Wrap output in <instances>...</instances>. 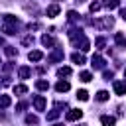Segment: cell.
<instances>
[{"mask_svg": "<svg viewBox=\"0 0 126 126\" xmlns=\"http://www.w3.org/2000/svg\"><path fill=\"white\" fill-rule=\"evenodd\" d=\"M91 65H93L94 69H102V67H104V59H102L100 55H93V59H91Z\"/></svg>", "mask_w": 126, "mask_h": 126, "instance_id": "5", "label": "cell"}, {"mask_svg": "<svg viewBox=\"0 0 126 126\" xmlns=\"http://www.w3.org/2000/svg\"><path fill=\"white\" fill-rule=\"evenodd\" d=\"M91 24H94L96 28H112V24H114V20L108 16V18H104L102 22H91Z\"/></svg>", "mask_w": 126, "mask_h": 126, "instance_id": "4", "label": "cell"}, {"mask_svg": "<svg viewBox=\"0 0 126 126\" xmlns=\"http://www.w3.org/2000/svg\"><path fill=\"white\" fill-rule=\"evenodd\" d=\"M26 122L35 126V124H37V116H33V114H28V116H26Z\"/></svg>", "mask_w": 126, "mask_h": 126, "instance_id": "24", "label": "cell"}, {"mask_svg": "<svg viewBox=\"0 0 126 126\" xmlns=\"http://www.w3.org/2000/svg\"><path fill=\"white\" fill-rule=\"evenodd\" d=\"M28 59H30V61H41V59H43V53H41V51H30V53H28Z\"/></svg>", "mask_w": 126, "mask_h": 126, "instance_id": "9", "label": "cell"}, {"mask_svg": "<svg viewBox=\"0 0 126 126\" xmlns=\"http://www.w3.org/2000/svg\"><path fill=\"white\" fill-rule=\"evenodd\" d=\"M53 126H63V124H53Z\"/></svg>", "mask_w": 126, "mask_h": 126, "instance_id": "36", "label": "cell"}, {"mask_svg": "<svg viewBox=\"0 0 126 126\" xmlns=\"http://www.w3.org/2000/svg\"><path fill=\"white\" fill-rule=\"evenodd\" d=\"M69 89H71V85L67 81H57V85H55V91L57 93H67Z\"/></svg>", "mask_w": 126, "mask_h": 126, "instance_id": "6", "label": "cell"}, {"mask_svg": "<svg viewBox=\"0 0 126 126\" xmlns=\"http://www.w3.org/2000/svg\"><path fill=\"white\" fill-rule=\"evenodd\" d=\"M79 79H81V81H83V83H89V81H91V79H93V75H91V73H89V71H83V73H81V75H79Z\"/></svg>", "mask_w": 126, "mask_h": 126, "instance_id": "20", "label": "cell"}, {"mask_svg": "<svg viewBox=\"0 0 126 126\" xmlns=\"http://www.w3.org/2000/svg\"><path fill=\"white\" fill-rule=\"evenodd\" d=\"M6 53H8L10 57H14V55H18V51H16L14 47H6Z\"/></svg>", "mask_w": 126, "mask_h": 126, "instance_id": "30", "label": "cell"}, {"mask_svg": "<svg viewBox=\"0 0 126 126\" xmlns=\"http://www.w3.org/2000/svg\"><path fill=\"white\" fill-rule=\"evenodd\" d=\"M14 93L16 94H24V93H28V87L26 85H16L14 87Z\"/></svg>", "mask_w": 126, "mask_h": 126, "instance_id": "21", "label": "cell"}, {"mask_svg": "<svg viewBox=\"0 0 126 126\" xmlns=\"http://www.w3.org/2000/svg\"><path fill=\"white\" fill-rule=\"evenodd\" d=\"M35 87H37L39 91H47V89H49V83H47V81H43V79H39V81L35 83Z\"/></svg>", "mask_w": 126, "mask_h": 126, "instance_id": "18", "label": "cell"}, {"mask_svg": "<svg viewBox=\"0 0 126 126\" xmlns=\"http://www.w3.org/2000/svg\"><path fill=\"white\" fill-rule=\"evenodd\" d=\"M102 75H104V79H106V81H110V79H112V71H104Z\"/></svg>", "mask_w": 126, "mask_h": 126, "instance_id": "31", "label": "cell"}, {"mask_svg": "<svg viewBox=\"0 0 126 126\" xmlns=\"http://www.w3.org/2000/svg\"><path fill=\"white\" fill-rule=\"evenodd\" d=\"M2 43H4V39H2V37H0V45H2Z\"/></svg>", "mask_w": 126, "mask_h": 126, "instance_id": "35", "label": "cell"}, {"mask_svg": "<svg viewBox=\"0 0 126 126\" xmlns=\"http://www.w3.org/2000/svg\"><path fill=\"white\" fill-rule=\"evenodd\" d=\"M118 4H120V0H104L102 2V6H106V8H118Z\"/></svg>", "mask_w": 126, "mask_h": 126, "instance_id": "17", "label": "cell"}, {"mask_svg": "<svg viewBox=\"0 0 126 126\" xmlns=\"http://www.w3.org/2000/svg\"><path fill=\"white\" fill-rule=\"evenodd\" d=\"M94 98L100 100V102H104V100H108V93H106V91H98V93L94 94Z\"/></svg>", "mask_w": 126, "mask_h": 126, "instance_id": "16", "label": "cell"}, {"mask_svg": "<svg viewBox=\"0 0 126 126\" xmlns=\"http://www.w3.org/2000/svg\"><path fill=\"white\" fill-rule=\"evenodd\" d=\"M77 2H83V0H77Z\"/></svg>", "mask_w": 126, "mask_h": 126, "instance_id": "38", "label": "cell"}, {"mask_svg": "<svg viewBox=\"0 0 126 126\" xmlns=\"http://www.w3.org/2000/svg\"><path fill=\"white\" fill-rule=\"evenodd\" d=\"M59 10H61V8H59L57 4H51V6L47 8V16H49V18H55V16L59 14Z\"/></svg>", "mask_w": 126, "mask_h": 126, "instance_id": "12", "label": "cell"}, {"mask_svg": "<svg viewBox=\"0 0 126 126\" xmlns=\"http://www.w3.org/2000/svg\"><path fill=\"white\" fill-rule=\"evenodd\" d=\"M116 43H118V45H126V37H124L122 33H116Z\"/></svg>", "mask_w": 126, "mask_h": 126, "instance_id": "27", "label": "cell"}, {"mask_svg": "<svg viewBox=\"0 0 126 126\" xmlns=\"http://www.w3.org/2000/svg\"><path fill=\"white\" fill-rule=\"evenodd\" d=\"M77 98H81V100H89V93H87L85 89H81V91H77Z\"/></svg>", "mask_w": 126, "mask_h": 126, "instance_id": "22", "label": "cell"}, {"mask_svg": "<svg viewBox=\"0 0 126 126\" xmlns=\"http://www.w3.org/2000/svg\"><path fill=\"white\" fill-rule=\"evenodd\" d=\"M104 43H106V39H104V37H96V39H94L96 49H102V47H104Z\"/></svg>", "mask_w": 126, "mask_h": 126, "instance_id": "23", "label": "cell"}, {"mask_svg": "<svg viewBox=\"0 0 126 126\" xmlns=\"http://www.w3.org/2000/svg\"><path fill=\"white\" fill-rule=\"evenodd\" d=\"M28 28H30V30H37V28H39V24H28Z\"/></svg>", "mask_w": 126, "mask_h": 126, "instance_id": "32", "label": "cell"}, {"mask_svg": "<svg viewBox=\"0 0 126 126\" xmlns=\"http://www.w3.org/2000/svg\"><path fill=\"white\" fill-rule=\"evenodd\" d=\"M112 89H114L116 94H126V83H122V81H114Z\"/></svg>", "mask_w": 126, "mask_h": 126, "instance_id": "2", "label": "cell"}, {"mask_svg": "<svg viewBox=\"0 0 126 126\" xmlns=\"http://www.w3.org/2000/svg\"><path fill=\"white\" fill-rule=\"evenodd\" d=\"M83 116V110H79V108H73V110H69L67 114H65V118L69 120V122H73V120H79Z\"/></svg>", "mask_w": 126, "mask_h": 126, "instance_id": "1", "label": "cell"}, {"mask_svg": "<svg viewBox=\"0 0 126 126\" xmlns=\"http://www.w3.org/2000/svg\"><path fill=\"white\" fill-rule=\"evenodd\" d=\"M71 61L77 63V65H83V63H85V55H83V53H73V55H71Z\"/></svg>", "mask_w": 126, "mask_h": 126, "instance_id": "14", "label": "cell"}, {"mask_svg": "<svg viewBox=\"0 0 126 126\" xmlns=\"http://www.w3.org/2000/svg\"><path fill=\"white\" fill-rule=\"evenodd\" d=\"M100 6H102L100 2H91V6H89V10H91V12H96V10H100Z\"/></svg>", "mask_w": 126, "mask_h": 126, "instance_id": "25", "label": "cell"}, {"mask_svg": "<svg viewBox=\"0 0 126 126\" xmlns=\"http://www.w3.org/2000/svg\"><path fill=\"white\" fill-rule=\"evenodd\" d=\"M124 79H126V71H124Z\"/></svg>", "mask_w": 126, "mask_h": 126, "instance_id": "37", "label": "cell"}, {"mask_svg": "<svg viewBox=\"0 0 126 126\" xmlns=\"http://www.w3.org/2000/svg\"><path fill=\"white\" fill-rule=\"evenodd\" d=\"M33 106H35V110H43L45 108V98L41 94H35L33 96Z\"/></svg>", "mask_w": 126, "mask_h": 126, "instance_id": "3", "label": "cell"}, {"mask_svg": "<svg viewBox=\"0 0 126 126\" xmlns=\"http://www.w3.org/2000/svg\"><path fill=\"white\" fill-rule=\"evenodd\" d=\"M57 75H59V77H69V75H71V67H61V69L57 71Z\"/></svg>", "mask_w": 126, "mask_h": 126, "instance_id": "19", "label": "cell"}, {"mask_svg": "<svg viewBox=\"0 0 126 126\" xmlns=\"http://www.w3.org/2000/svg\"><path fill=\"white\" fill-rule=\"evenodd\" d=\"M57 116H59V110H57V108H53V110L47 114V120H55Z\"/></svg>", "mask_w": 126, "mask_h": 126, "instance_id": "26", "label": "cell"}, {"mask_svg": "<svg viewBox=\"0 0 126 126\" xmlns=\"http://www.w3.org/2000/svg\"><path fill=\"white\" fill-rule=\"evenodd\" d=\"M67 18H69L71 22H75V20H77L79 16H77V12H73V10H69V12H67Z\"/></svg>", "mask_w": 126, "mask_h": 126, "instance_id": "28", "label": "cell"}, {"mask_svg": "<svg viewBox=\"0 0 126 126\" xmlns=\"http://www.w3.org/2000/svg\"><path fill=\"white\" fill-rule=\"evenodd\" d=\"M120 16H122V20L126 22V8H122V10H120Z\"/></svg>", "mask_w": 126, "mask_h": 126, "instance_id": "33", "label": "cell"}, {"mask_svg": "<svg viewBox=\"0 0 126 126\" xmlns=\"http://www.w3.org/2000/svg\"><path fill=\"white\" fill-rule=\"evenodd\" d=\"M18 75H20V79H28V77L32 75V69L24 65V67H20V69H18Z\"/></svg>", "mask_w": 126, "mask_h": 126, "instance_id": "10", "label": "cell"}, {"mask_svg": "<svg viewBox=\"0 0 126 126\" xmlns=\"http://www.w3.org/2000/svg\"><path fill=\"white\" fill-rule=\"evenodd\" d=\"M12 104V98L8 94H0V108H8Z\"/></svg>", "mask_w": 126, "mask_h": 126, "instance_id": "11", "label": "cell"}, {"mask_svg": "<svg viewBox=\"0 0 126 126\" xmlns=\"http://www.w3.org/2000/svg\"><path fill=\"white\" fill-rule=\"evenodd\" d=\"M100 124H102V126H114V124H116V118L104 114V116H100Z\"/></svg>", "mask_w": 126, "mask_h": 126, "instance_id": "7", "label": "cell"}, {"mask_svg": "<svg viewBox=\"0 0 126 126\" xmlns=\"http://www.w3.org/2000/svg\"><path fill=\"white\" fill-rule=\"evenodd\" d=\"M22 43H24V45H32V43H33V37H32V35H28V37H24V39H22Z\"/></svg>", "mask_w": 126, "mask_h": 126, "instance_id": "29", "label": "cell"}, {"mask_svg": "<svg viewBox=\"0 0 126 126\" xmlns=\"http://www.w3.org/2000/svg\"><path fill=\"white\" fill-rule=\"evenodd\" d=\"M16 28H18L16 24H4V32H6L8 35H14V33H16Z\"/></svg>", "mask_w": 126, "mask_h": 126, "instance_id": "15", "label": "cell"}, {"mask_svg": "<svg viewBox=\"0 0 126 126\" xmlns=\"http://www.w3.org/2000/svg\"><path fill=\"white\" fill-rule=\"evenodd\" d=\"M47 59H49V61H61V59H63V51H61V49H55Z\"/></svg>", "mask_w": 126, "mask_h": 126, "instance_id": "13", "label": "cell"}, {"mask_svg": "<svg viewBox=\"0 0 126 126\" xmlns=\"http://www.w3.org/2000/svg\"><path fill=\"white\" fill-rule=\"evenodd\" d=\"M41 43H43L45 47H51V45H55V39H53L51 35H47V33H43V35H41Z\"/></svg>", "mask_w": 126, "mask_h": 126, "instance_id": "8", "label": "cell"}, {"mask_svg": "<svg viewBox=\"0 0 126 126\" xmlns=\"http://www.w3.org/2000/svg\"><path fill=\"white\" fill-rule=\"evenodd\" d=\"M16 108H18V110H24V108H26V102H20V104H18Z\"/></svg>", "mask_w": 126, "mask_h": 126, "instance_id": "34", "label": "cell"}]
</instances>
